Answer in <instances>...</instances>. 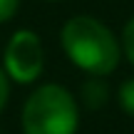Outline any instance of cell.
I'll use <instances>...</instances> for the list:
<instances>
[{
    "label": "cell",
    "instance_id": "obj_2",
    "mask_svg": "<svg viewBox=\"0 0 134 134\" xmlns=\"http://www.w3.org/2000/svg\"><path fill=\"white\" fill-rule=\"evenodd\" d=\"M23 134H77L80 109L77 99L67 87L57 82L37 87L30 92L20 114Z\"/></svg>",
    "mask_w": 134,
    "mask_h": 134
},
{
    "label": "cell",
    "instance_id": "obj_5",
    "mask_svg": "<svg viewBox=\"0 0 134 134\" xmlns=\"http://www.w3.org/2000/svg\"><path fill=\"white\" fill-rule=\"evenodd\" d=\"M117 99H119V107L124 109V114L134 117V77L124 80L117 90Z\"/></svg>",
    "mask_w": 134,
    "mask_h": 134
},
{
    "label": "cell",
    "instance_id": "obj_8",
    "mask_svg": "<svg viewBox=\"0 0 134 134\" xmlns=\"http://www.w3.org/2000/svg\"><path fill=\"white\" fill-rule=\"evenodd\" d=\"M10 99V85H8V72L0 67V112L5 109V104H8Z\"/></svg>",
    "mask_w": 134,
    "mask_h": 134
},
{
    "label": "cell",
    "instance_id": "obj_4",
    "mask_svg": "<svg viewBox=\"0 0 134 134\" xmlns=\"http://www.w3.org/2000/svg\"><path fill=\"white\" fill-rule=\"evenodd\" d=\"M82 102L87 109H102L109 99V87L102 77H90L87 82H82Z\"/></svg>",
    "mask_w": 134,
    "mask_h": 134
},
{
    "label": "cell",
    "instance_id": "obj_6",
    "mask_svg": "<svg viewBox=\"0 0 134 134\" xmlns=\"http://www.w3.org/2000/svg\"><path fill=\"white\" fill-rule=\"evenodd\" d=\"M122 52L127 55V60H129V65L134 67V18H129L124 23V27H122Z\"/></svg>",
    "mask_w": 134,
    "mask_h": 134
},
{
    "label": "cell",
    "instance_id": "obj_3",
    "mask_svg": "<svg viewBox=\"0 0 134 134\" xmlns=\"http://www.w3.org/2000/svg\"><path fill=\"white\" fill-rule=\"evenodd\" d=\"M3 70L8 72L10 80L18 85H30L35 82L45 70V50L42 40L32 30H18L5 45L3 55Z\"/></svg>",
    "mask_w": 134,
    "mask_h": 134
},
{
    "label": "cell",
    "instance_id": "obj_1",
    "mask_svg": "<svg viewBox=\"0 0 134 134\" xmlns=\"http://www.w3.org/2000/svg\"><path fill=\"white\" fill-rule=\"evenodd\" d=\"M60 45L70 62L90 77H107L119 67L122 45L102 20L75 15L60 30Z\"/></svg>",
    "mask_w": 134,
    "mask_h": 134
},
{
    "label": "cell",
    "instance_id": "obj_7",
    "mask_svg": "<svg viewBox=\"0 0 134 134\" xmlns=\"http://www.w3.org/2000/svg\"><path fill=\"white\" fill-rule=\"evenodd\" d=\"M18 8H20V0H0V25L13 20Z\"/></svg>",
    "mask_w": 134,
    "mask_h": 134
}]
</instances>
